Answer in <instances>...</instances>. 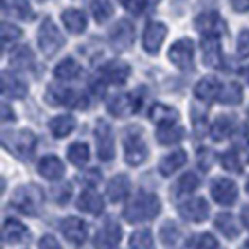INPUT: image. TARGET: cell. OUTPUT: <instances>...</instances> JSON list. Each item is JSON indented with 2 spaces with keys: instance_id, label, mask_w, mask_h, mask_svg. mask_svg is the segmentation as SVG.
<instances>
[{
  "instance_id": "cell-1",
  "label": "cell",
  "mask_w": 249,
  "mask_h": 249,
  "mask_svg": "<svg viewBox=\"0 0 249 249\" xmlns=\"http://www.w3.org/2000/svg\"><path fill=\"white\" fill-rule=\"evenodd\" d=\"M160 212H161V202L158 199V195L141 191L135 195V199L127 204L124 217L129 223H142V221L154 219Z\"/></svg>"
},
{
  "instance_id": "cell-2",
  "label": "cell",
  "mask_w": 249,
  "mask_h": 249,
  "mask_svg": "<svg viewBox=\"0 0 249 249\" xmlns=\"http://www.w3.org/2000/svg\"><path fill=\"white\" fill-rule=\"evenodd\" d=\"M43 200L45 195L41 191V187L36 184H25L15 189L12 197V204L25 215H37L43 208Z\"/></svg>"
},
{
  "instance_id": "cell-3",
  "label": "cell",
  "mask_w": 249,
  "mask_h": 249,
  "mask_svg": "<svg viewBox=\"0 0 249 249\" xmlns=\"http://www.w3.org/2000/svg\"><path fill=\"white\" fill-rule=\"evenodd\" d=\"M2 144L8 152L17 156L19 160H30L36 152V135L28 129L6 131L2 135Z\"/></svg>"
},
{
  "instance_id": "cell-4",
  "label": "cell",
  "mask_w": 249,
  "mask_h": 249,
  "mask_svg": "<svg viewBox=\"0 0 249 249\" xmlns=\"http://www.w3.org/2000/svg\"><path fill=\"white\" fill-rule=\"evenodd\" d=\"M124 158L125 163L131 167H139L148 158V148L144 137L141 133V127H129L124 135Z\"/></svg>"
},
{
  "instance_id": "cell-5",
  "label": "cell",
  "mask_w": 249,
  "mask_h": 249,
  "mask_svg": "<svg viewBox=\"0 0 249 249\" xmlns=\"http://www.w3.org/2000/svg\"><path fill=\"white\" fill-rule=\"evenodd\" d=\"M37 43H39V49L45 56H54L58 51L64 47L66 43V37L62 36V32L58 30V26L54 25V21L47 17L41 26H39V32H37Z\"/></svg>"
},
{
  "instance_id": "cell-6",
  "label": "cell",
  "mask_w": 249,
  "mask_h": 249,
  "mask_svg": "<svg viewBox=\"0 0 249 249\" xmlns=\"http://www.w3.org/2000/svg\"><path fill=\"white\" fill-rule=\"evenodd\" d=\"M45 100L49 101L53 107L56 105H66V107H71V109H85L87 107V98L75 90L70 88H56L49 87L47 94H45Z\"/></svg>"
},
{
  "instance_id": "cell-7",
  "label": "cell",
  "mask_w": 249,
  "mask_h": 249,
  "mask_svg": "<svg viewBox=\"0 0 249 249\" xmlns=\"http://www.w3.org/2000/svg\"><path fill=\"white\" fill-rule=\"evenodd\" d=\"M96 146H98V156L101 161H111L114 158V135L112 127L105 120H98L96 124Z\"/></svg>"
},
{
  "instance_id": "cell-8",
  "label": "cell",
  "mask_w": 249,
  "mask_h": 249,
  "mask_svg": "<svg viewBox=\"0 0 249 249\" xmlns=\"http://www.w3.org/2000/svg\"><path fill=\"white\" fill-rule=\"evenodd\" d=\"M178 213L186 221L200 223V221H204L210 215V206H208V202L202 199V197H195V199H189L186 202H182L178 206Z\"/></svg>"
},
{
  "instance_id": "cell-9",
  "label": "cell",
  "mask_w": 249,
  "mask_h": 249,
  "mask_svg": "<svg viewBox=\"0 0 249 249\" xmlns=\"http://www.w3.org/2000/svg\"><path fill=\"white\" fill-rule=\"evenodd\" d=\"M193 41L191 39H178L173 43V47L169 49V58L180 70H189L193 66Z\"/></svg>"
},
{
  "instance_id": "cell-10",
  "label": "cell",
  "mask_w": 249,
  "mask_h": 249,
  "mask_svg": "<svg viewBox=\"0 0 249 249\" xmlns=\"http://www.w3.org/2000/svg\"><path fill=\"white\" fill-rule=\"evenodd\" d=\"M212 197L221 206H232L238 199V187L229 178H215L212 182Z\"/></svg>"
},
{
  "instance_id": "cell-11",
  "label": "cell",
  "mask_w": 249,
  "mask_h": 249,
  "mask_svg": "<svg viewBox=\"0 0 249 249\" xmlns=\"http://www.w3.org/2000/svg\"><path fill=\"white\" fill-rule=\"evenodd\" d=\"M195 28L204 36H219L223 34L227 25L221 19V15L215 12H204L195 19Z\"/></svg>"
},
{
  "instance_id": "cell-12",
  "label": "cell",
  "mask_w": 249,
  "mask_h": 249,
  "mask_svg": "<svg viewBox=\"0 0 249 249\" xmlns=\"http://www.w3.org/2000/svg\"><path fill=\"white\" fill-rule=\"evenodd\" d=\"M167 26L163 25V23H158V21H154V23H148L146 25V30H144V36H142V47L146 53L150 54H156L158 51L161 49V43L163 39L167 37Z\"/></svg>"
},
{
  "instance_id": "cell-13",
  "label": "cell",
  "mask_w": 249,
  "mask_h": 249,
  "mask_svg": "<svg viewBox=\"0 0 249 249\" xmlns=\"http://www.w3.org/2000/svg\"><path fill=\"white\" fill-rule=\"evenodd\" d=\"M122 240V227L109 219L107 223L101 227L96 234V246L98 249H114Z\"/></svg>"
},
{
  "instance_id": "cell-14",
  "label": "cell",
  "mask_w": 249,
  "mask_h": 249,
  "mask_svg": "<svg viewBox=\"0 0 249 249\" xmlns=\"http://www.w3.org/2000/svg\"><path fill=\"white\" fill-rule=\"evenodd\" d=\"M141 107V100L135 94H122L109 101V112L114 116H131Z\"/></svg>"
},
{
  "instance_id": "cell-15",
  "label": "cell",
  "mask_w": 249,
  "mask_h": 249,
  "mask_svg": "<svg viewBox=\"0 0 249 249\" xmlns=\"http://www.w3.org/2000/svg\"><path fill=\"white\" fill-rule=\"evenodd\" d=\"M202 62L208 68H221L223 54H221V43L217 36H204L202 37Z\"/></svg>"
},
{
  "instance_id": "cell-16",
  "label": "cell",
  "mask_w": 249,
  "mask_h": 249,
  "mask_svg": "<svg viewBox=\"0 0 249 249\" xmlns=\"http://www.w3.org/2000/svg\"><path fill=\"white\" fill-rule=\"evenodd\" d=\"M133 36H135V30L129 21H118L114 28L111 30V43L114 45V49L125 51L131 47L133 43Z\"/></svg>"
},
{
  "instance_id": "cell-17",
  "label": "cell",
  "mask_w": 249,
  "mask_h": 249,
  "mask_svg": "<svg viewBox=\"0 0 249 249\" xmlns=\"http://www.w3.org/2000/svg\"><path fill=\"white\" fill-rule=\"evenodd\" d=\"M60 229H62V234L71 244H83L88 236V229H87V223L83 221V219H79V217H66L60 225Z\"/></svg>"
},
{
  "instance_id": "cell-18",
  "label": "cell",
  "mask_w": 249,
  "mask_h": 249,
  "mask_svg": "<svg viewBox=\"0 0 249 249\" xmlns=\"http://www.w3.org/2000/svg\"><path fill=\"white\" fill-rule=\"evenodd\" d=\"M2 234H4L6 244H25L26 240L30 238V231L26 229V225H23L17 219H6Z\"/></svg>"
},
{
  "instance_id": "cell-19",
  "label": "cell",
  "mask_w": 249,
  "mask_h": 249,
  "mask_svg": "<svg viewBox=\"0 0 249 249\" xmlns=\"http://www.w3.org/2000/svg\"><path fill=\"white\" fill-rule=\"evenodd\" d=\"M37 173L43 178L54 182V180H60L64 176L66 167L56 156H45V158H41V161L37 163Z\"/></svg>"
},
{
  "instance_id": "cell-20",
  "label": "cell",
  "mask_w": 249,
  "mask_h": 249,
  "mask_svg": "<svg viewBox=\"0 0 249 249\" xmlns=\"http://www.w3.org/2000/svg\"><path fill=\"white\" fill-rule=\"evenodd\" d=\"M2 10L4 13L12 15L15 19H21V21L34 19V12L28 0H2Z\"/></svg>"
},
{
  "instance_id": "cell-21",
  "label": "cell",
  "mask_w": 249,
  "mask_h": 249,
  "mask_svg": "<svg viewBox=\"0 0 249 249\" xmlns=\"http://www.w3.org/2000/svg\"><path fill=\"white\" fill-rule=\"evenodd\" d=\"M219 90H221V85H219V81L215 77H204L195 85L193 94L200 101H212L219 96Z\"/></svg>"
},
{
  "instance_id": "cell-22",
  "label": "cell",
  "mask_w": 249,
  "mask_h": 249,
  "mask_svg": "<svg viewBox=\"0 0 249 249\" xmlns=\"http://www.w3.org/2000/svg\"><path fill=\"white\" fill-rule=\"evenodd\" d=\"M77 208H79L81 212L90 213V215H100V213L103 212V199H101L96 191L87 189V191H83V193L79 195V199H77Z\"/></svg>"
},
{
  "instance_id": "cell-23",
  "label": "cell",
  "mask_w": 249,
  "mask_h": 249,
  "mask_svg": "<svg viewBox=\"0 0 249 249\" xmlns=\"http://www.w3.org/2000/svg\"><path fill=\"white\" fill-rule=\"evenodd\" d=\"M2 92L4 96L13 98V100H21L26 96V85L19 79L12 75L10 71H4L2 73Z\"/></svg>"
},
{
  "instance_id": "cell-24",
  "label": "cell",
  "mask_w": 249,
  "mask_h": 249,
  "mask_svg": "<svg viewBox=\"0 0 249 249\" xmlns=\"http://www.w3.org/2000/svg\"><path fill=\"white\" fill-rule=\"evenodd\" d=\"M129 73H131L129 66L125 62H122V60H112V62H109L103 68V79L109 81V83H114V85L125 83Z\"/></svg>"
},
{
  "instance_id": "cell-25",
  "label": "cell",
  "mask_w": 249,
  "mask_h": 249,
  "mask_svg": "<svg viewBox=\"0 0 249 249\" xmlns=\"http://www.w3.org/2000/svg\"><path fill=\"white\" fill-rule=\"evenodd\" d=\"M187 161V154L184 150H175L173 154L161 158L160 161V173L163 176H171L175 175L176 171H180V167H184Z\"/></svg>"
},
{
  "instance_id": "cell-26",
  "label": "cell",
  "mask_w": 249,
  "mask_h": 249,
  "mask_svg": "<svg viewBox=\"0 0 249 249\" xmlns=\"http://www.w3.org/2000/svg\"><path fill=\"white\" fill-rule=\"evenodd\" d=\"M129 193V178L125 175H116L107 186V197L111 202L124 200Z\"/></svg>"
},
{
  "instance_id": "cell-27",
  "label": "cell",
  "mask_w": 249,
  "mask_h": 249,
  "mask_svg": "<svg viewBox=\"0 0 249 249\" xmlns=\"http://www.w3.org/2000/svg\"><path fill=\"white\" fill-rule=\"evenodd\" d=\"M148 114H150V118H152L156 124H160V125L176 124V120L180 118L176 109L169 107V105H163V103H154V105L150 107Z\"/></svg>"
},
{
  "instance_id": "cell-28",
  "label": "cell",
  "mask_w": 249,
  "mask_h": 249,
  "mask_svg": "<svg viewBox=\"0 0 249 249\" xmlns=\"http://www.w3.org/2000/svg\"><path fill=\"white\" fill-rule=\"evenodd\" d=\"M215 227H217V231L223 234L225 238H229V240H234L238 238L240 234V225H238L236 217L232 215V213H219L217 217H215Z\"/></svg>"
},
{
  "instance_id": "cell-29",
  "label": "cell",
  "mask_w": 249,
  "mask_h": 249,
  "mask_svg": "<svg viewBox=\"0 0 249 249\" xmlns=\"http://www.w3.org/2000/svg\"><path fill=\"white\" fill-rule=\"evenodd\" d=\"M62 23L70 32L83 34L85 28H87V15L81 10H66L62 13Z\"/></svg>"
},
{
  "instance_id": "cell-30",
  "label": "cell",
  "mask_w": 249,
  "mask_h": 249,
  "mask_svg": "<svg viewBox=\"0 0 249 249\" xmlns=\"http://www.w3.org/2000/svg\"><path fill=\"white\" fill-rule=\"evenodd\" d=\"M75 127V118L70 116V114H62V116H54L49 122V129L51 133L56 139H64L68 137Z\"/></svg>"
},
{
  "instance_id": "cell-31",
  "label": "cell",
  "mask_w": 249,
  "mask_h": 249,
  "mask_svg": "<svg viewBox=\"0 0 249 249\" xmlns=\"http://www.w3.org/2000/svg\"><path fill=\"white\" fill-rule=\"evenodd\" d=\"M81 73H83V68L73 58H66L54 68V75L60 81H73L77 77H81Z\"/></svg>"
},
{
  "instance_id": "cell-32",
  "label": "cell",
  "mask_w": 249,
  "mask_h": 249,
  "mask_svg": "<svg viewBox=\"0 0 249 249\" xmlns=\"http://www.w3.org/2000/svg\"><path fill=\"white\" fill-rule=\"evenodd\" d=\"M156 137H158V141H160L161 144H167V146H169V144H176V142H180V141L184 139V127H180V125H176V124L160 125Z\"/></svg>"
},
{
  "instance_id": "cell-33",
  "label": "cell",
  "mask_w": 249,
  "mask_h": 249,
  "mask_svg": "<svg viewBox=\"0 0 249 249\" xmlns=\"http://www.w3.org/2000/svg\"><path fill=\"white\" fill-rule=\"evenodd\" d=\"M232 116H217L212 122V127H210V135H212L213 141H225L232 133Z\"/></svg>"
},
{
  "instance_id": "cell-34",
  "label": "cell",
  "mask_w": 249,
  "mask_h": 249,
  "mask_svg": "<svg viewBox=\"0 0 249 249\" xmlns=\"http://www.w3.org/2000/svg\"><path fill=\"white\" fill-rule=\"evenodd\" d=\"M88 6H90V13L94 15V19L98 23H105V21L111 19L112 6L109 0H90Z\"/></svg>"
},
{
  "instance_id": "cell-35",
  "label": "cell",
  "mask_w": 249,
  "mask_h": 249,
  "mask_svg": "<svg viewBox=\"0 0 249 249\" xmlns=\"http://www.w3.org/2000/svg\"><path fill=\"white\" fill-rule=\"evenodd\" d=\"M129 249H156L154 246V238L148 229H141L135 231L129 238Z\"/></svg>"
},
{
  "instance_id": "cell-36",
  "label": "cell",
  "mask_w": 249,
  "mask_h": 249,
  "mask_svg": "<svg viewBox=\"0 0 249 249\" xmlns=\"http://www.w3.org/2000/svg\"><path fill=\"white\" fill-rule=\"evenodd\" d=\"M88 158H90V150L85 142H73L68 150V160L77 167H83L85 163H88Z\"/></svg>"
},
{
  "instance_id": "cell-37",
  "label": "cell",
  "mask_w": 249,
  "mask_h": 249,
  "mask_svg": "<svg viewBox=\"0 0 249 249\" xmlns=\"http://www.w3.org/2000/svg\"><path fill=\"white\" fill-rule=\"evenodd\" d=\"M242 96H244V90L238 83H229L227 87L223 88L221 96H219V101L223 105H236L242 101Z\"/></svg>"
},
{
  "instance_id": "cell-38",
  "label": "cell",
  "mask_w": 249,
  "mask_h": 249,
  "mask_svg": "<svg viewBox=\"0 0 249 249\" xmlns=\"http://www.w3.org/2000/svg\"><path fill=\"white\" fill-rule=\"evenodd\" d=\"M199 186H200V180L197 178V175L195 173H187V175H184L178 180L176 191H178V195H187V193H193Z\"/></svg>"
},
{
  "instance_id": "cell-39",
  "label": "cell",
  "mask_w": 249,
  "mask_h": 249,
  "mask_svg": "<svg viewBox=\"0 0 249 249\" xmlns=\"http://www.w3.org/2000/svg\"><path fill=\"white\" fill-rule=\"evenodd\" d=\"M180 236H182V232H180V229L175 225V221H167L161 227V240L165 246L173 248L176 242L180 240Z\"/></svg>"
},
{
  "instance_id": "cell-40",
  "label": "cell",
  "mask_w": 249,
  "mask_h": 249,
  "mask_svg": "<svg viewBox=\"0 0 249 249\" xmlns=\"http://www.w3.org/2000/svg\"><path fill=\"white\" fill-rule=\"evenodd\" d=\"M32 62H34V54L28 47H21L12 54V64L17 68H30Z\"/></svg>"
},
{
  "instance_id": "cell-41",
  "label": "cell",
  "mask_w": 249,
  "mask_h": 249,
  "mask_svg": "<svg viewBox=\"0 0 249 249\" xmlns=\"http://www.w3.org/2000/svg\"><path fill=\"white\" fill-rule=\"evenodd\" d=\"M21 36H23L21 28L8 25V23H2V26H0V37H2V43L4 45H10V43H13L15 39H19Z\"/></svg>"
},
{
  "instance_id": "cell-42",
  "label": "cell",
  "mask_w": 249,
  "mask_h": 249,
  "mask_svg": "<svg viewBox=\"0 0 249 249\" xmlns=\"http://www.w3.org/2000/svg\"><path fill=\"white\" fill-rule=\"evenodd\" d=\"M221 165L227 171H232V173H240L242 171V165H240V158H238L236 152H225L221 156Z\"/></svg>"
},
{
  "instance_id": "cell-43",
  "label": "cell",
  "mask_w": 249,
  "mask_h": 249,
  "mask_svg": "<svg viewBox=\"0 0 249 249\" xmlns=\"http://www.w3.org/2000/svg\"><path fill=\"white\" fill-rule=\"evenodd\" d=\"M197 249H219V244H217V240L210 234V232H204V234H200L197 238Z\"/></svg>"
},
{
  "instance_id": "cell-44",
  "label": "cell",
  "mask_w": 249,
  "mask_h": 249,
  "mask_svg": "<svg viewBox=\"0 0 249 249\" xmlns=\"http://www.w3.org/2000/svg\"><path fill=\"white\" fill-rule=\"evenodd\" d=\"M236 51L242 58H248L249 56V30H242V32H240Z\"/></svg>"
},
{
  "instance_id": "cell-45",
  "label": "cell",
  "mask_w": 249,
  "mask_h": 249,
  "mask_svg": "<svg viewBox=\"0 0 249 249\" xmlns=\"http://www.w3.org/2000/svg\"><path fill=\"white\" fill-rule=\"evenodd\" d=\"M122 4H124V8L127 10V12L135 13V15H139V13L144 10V4H146V0H122Z\"/></svg>"
},
{
  "instance_id": "cell-46",
  "label": "cell",
  "mask_w": 249,
  "mask_h": 249,
  "mask_svg": "<svg viewBox=\"0 0 249 249\" xmlns=\"http://www.w3.org/2000/svg\"><path fill=\"white\" fill-rule=\"evenodd\" d=\"M234 142H236V146H240V148L248 146L249 144V127L248 125H242V127L238 129L236 137H234Z\"/></svg>"
},
{
  "instance_id": "cell-47",
  "label": "cell",
  "mask_w": 249,
  "mask_h": 249,
  "mask_svg": "<svg viewBox=\"0 0 249 249\" xmlns=\"http://www.w3.org/2000/svg\"><path fill=\"white\" fill-rule=\"evenodd\" d=\"M39 249H62L60 248V244H58V240L54 236H51V234H45V236H41L39 240Z\"/></svg>"
},
{
  "instance_id": "cell-48",
  "label": "cell",
  "mask_w": 249,
  "mask_h": 249,
  "mask_svg": "<svg viewBox=\"0 0 249 249\" xmlns=\"http://www.w3.org/2000/svg\"><path fill=\"white\" fill-rule=\"evenodd\" d=\"M193 125L197 127V131H200L202 135V129L206 127V120H204V112H197V109H193Z\"/></svg>"
},
{
  "instance_id": "cell-49",
  "label": "cell",
  "mask_w": 249,
  "mask_h": 249,
  "mask_svg": "<svg viewBox=\"0 0 249 249\" xmlns=\"http://www.w3.org/2000/svg\"><path fill=\"white\" fill-rule=\"evenodd\" d=\"M231 6L234 12L246 13L249 12V0H231Z\"/></svg>"
},
{
  "instance_id": "cell-50",
  "label": "cell",
  "mask_w": 249,
  "mask_h": 249,
  "mask_svg": "<svg viewBox=\"0 0 249 249\" xmlns=\"http://www.w3.org/2000/svg\"><path fill=\"white\" fill-rule=\"evenodd\" d=\"M200 167H202L204 171L212 167V154H210L208 150H202V152H200Z\"/></svg>"
},
{
  "instance_id": "cell-51",
  "label": "cell",
  "mask_w": 249,
  "mask_h": 249,
  "mask_svg": "<svg viewBox=\"0 0 249 249\" xmlns=\"http://www.w3.org/2000/svg\"><path fill=\"white\" fill-rule=\"evenodd\" d=\"M83 182H85V184H98V182H100V173H98V171L87 173V175L83 176Z\"/></svg>"
},
{
  "instance_id": "cell-52",
  "label": "cell",
  "mask_w": 249,
  "mask_h": 249,
  "mask_svg": "<svg viewBox=\"0 0 249 249\" xmlns=\"http://www.w3.org/2000/svg\"><path fill=\"white\" fill-rule=\"evenodd\" d=\"M2 120H4V122L15 120V114L10 111V107H8V105H2Z\"/></svg>"
},
{
  "instance_id": "cell-53",
  "label": "cell",
  "mask_w": 249,
  "mask_h": 249,
  "mask_svg": "<svg viewBox=\"0 0 249 249\" xmlns=\"http://www.w3.org/2000/svg\"><path fill=\"white\" fill-rule=\"evenodd\" d=\"M242 223H244L246 229H249V204L244 206V210H242Z\"/></svg>"
},
{
  "instance_id": "cell-54",
  "label": "cell",
  "mask_w": 249,
  "mask_h": 249,
  "mask_svg": "<svg viewBox=\"0 0 249 249\" xmlns=\"http://www.w3.org/2000/svg\"><path fill=\"white\" fill-rule=\"evenodd\" d=\"M242 249H249V240L246 242V244H244V246H242Z\"/></svg>"
},
{
  "instance_id": "cell-55",
  "label": "cell",
  "mask_w": 249,
  "mask_h": 249,
  "mask_svg": "<svg viewBox=\"0 0 249 249\" xmlns=\"http://www.w3.org/2000/svg\"><path fill=\"white\" fill-rule=\"evenodd\" d=\"M246 189H248V193H249V180H248V184H246Z\"/></svg>"
},
{
  "instance_id": "cell-56",
  "label": "cell",
  "mask_w": 249,
  "mask_h": 249,
  "mask_svg": "<svg viewBox=\"0 0 249 249\" xmlns=\"http://www.w3.org/2000/svg\"><path fill=\"white\" fill-rule=\"evenodd\" d=\"M248 75H249V73H248Z\"/></svg>"
}]
</instances>
